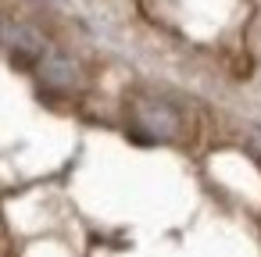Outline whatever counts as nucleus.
<instances>
[{"label":"nucleus","mask_w":261,"mask_h":257,"mask_svg":"<svg viewBox=\"0 0 261 257\" xmlns=\"http://www.w3.org/2000/svg\"><path fill=\"white\" fill-rule=\"evenodd\" d=\"M40 75L50 82V86H72L75 82V65L61 54H43L40 58Z\"/></svg>","instance_id":"nucleus-3"},{"label":"nucleus","mask_w":261,"mask_h":257,"mask_svg":"<svg viewBox=\"0 0 261 257\" xmlns=\"http://www.w3.org/2000/svg\"><path fill=\"white\" fill-rule=\"evenodd\" d=\"M140 122H143L147 132H154V136H175V129H179L175 115H172L165 104H140Z\"/></svg>","instance_id":"nucleus-1"},{"label":"nucleus","mask_w":261,"mask_h":257,"mask_svg":"<svg viewBox=\"0 0 261 257\" xmlns=\"http://www.w3.org/2000/svg\"><path fill=\"white\" fill-rule=\"evenodd\" d=\"M4 43L11 47V54H22V58H43V40L25 29V25H11L4 29Z\"/></svg>","instance_id":"nucleus-2"}]
</instances>
